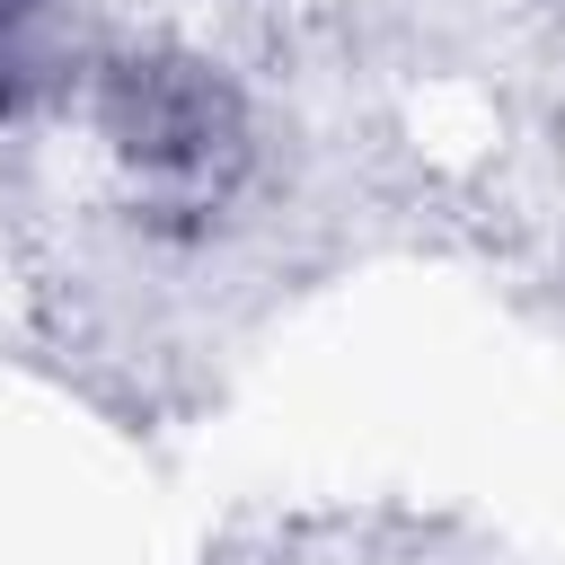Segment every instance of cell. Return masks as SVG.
Segmentation results:
<instances>
[{"instance_id": "cell-1", "label": "cell", "mask_w": 565, "mask_h": 565, "mask_svg": "<svg viewBox=\"0 0 565 565\" xmlns=\"http://www.w3.org/2000/svg\"><path fill=\"white\" fill-rule=\"evenodd\" d=\"M115 132H124V150L141 159V168H212V159H230V141H238V124H230V97L212 88V79H194V71H124L115 79Z\"/></svg>"}, {"instance_id": "cell-2", "label": "cell", "mask_w": 565, "mask_h": 565, "mask_svg": "<svg viewBox=\"0 0 565 565\" xmlns=\"http://www.w3.org/2000/svg\"><path fill=\"white\" fill-rule=\"evenodd\" d=\"M26 35H35V0H0V106H18V88L35 71Z\"/></svg>"}]
</instances>
